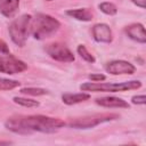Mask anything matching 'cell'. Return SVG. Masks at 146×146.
<instances>
[{
    "label": "cell",
    "mask_w": 146,
    "mask_h": 146,
    "mask_svg": "<svg viewBox=\"0 0 146 146\" xmlns=\"http://www.w3.org/2000/svg\"><path fill=\"white\" fill-rule=\"evenodd\" d=\"M0 52L1 54H10L7 43L5 41H2V40H0Z\"/></svg>",
    "instance_id": "7402d4cb"
},
{
    "label": "cell",
    "mask_w": 146,
    "mask_h": 146,
    "mask_svg": "<svg viewBox=\"0 0 146 146\" xmlns=\"http://www.w3.org/2000/svg\"><path fill=\"white\" fill-rule=\"evenodd\" d=\"M19 7V0H0V13L10 18L13 17Z\"/></svg>",
    "instance_id": "7c38bea8"
},
{
    "label": "cell",
    "mask_w": 146,
    "mask_h": 146,
    "mask_svg": "<svg viewBox=\"0 0 146 146\" xmlns=\"http://www.w3.org/2000/svg\"><path fill=\"white\" fill-rule=\"evenodd\" d=\"M19 86H21V82L16 81V80L0 78V90H13Z\"/></svg>",
    "instance_id": "ac0fdd59"
},
{
    "label": "cell",
    "mask_w": 146,
    "mask_h": 146,
    "mask_svg": "<svg viewBox=\"0 0 146 146\" xmlns=\"http://www.w3.org/2000/svg\"><path fill=\"white\" fill-rule=\"evenodd\" d=\"M131 2H133L136 6H138L143 9L146 7V0H131Z\"/></svg>",
    "instance_id": "603a6c76"
},
{
    "label": "cell",
    "mask_w": 146,
    "mask_h": 146,
    "mask_svg": "<svg viewBox=\"0 0 146 146\" xmlns=\"http://www.w3.org/2000/svg\"><path fill=\"white\" fill-rule=\"evenodd\" d=\"M131 103L135 104V105H144L146 103V97L145 95H137V96H133L131 98Z\"/></svg>",
    "instance_id": "ffe728a7"
},
{
    "label": "cell",
    "mask_w": 146,
    "mask_h": 146,
    "mask_svg": "<svg viewBox=\"0 0 146 146\" xmlns=\"http://www.w3.org/2000/svg\"><path fill=\"white\" fill-rule=\"evenodd\" d=\"M44 50L55 60L64 62V63H71V62L74 60L73 52L64 43H60V42L49 43V44L46 46Z\"/></svg>",
    "instance_id": "52a82bcc"
},
{
    "label": "cell",
    "mask_w": 146,
    "mask_h": 146,
    "mask_svg": "<svg viewBox=\"0 0 146 146\" xmlns=\"http://www.w3.org/2000/svg\"><path fill=\"white\" fill-rule=\"evenodd\" d=\"M8 145V144H10V141H3V140H0V145Z\"/></svg>",
    "instance_id": "cb8c5ba5"
},
{
    "label": "cell",
    "mask_w": 146,
    "mask_h": 146,
    "mask_svg": "<svg viewBox=\"0 0 146 146\" xmlns=\"http://www.w3.org/2000/svg\"><path fill=\"white\" fill-rule=\"evenodd\" d=\"M76 51H78V54L80 55V57H81L83 60H86V62H88V63H91V64H94V63L96 62L95 57L89 52V50L86 48L84 44H79L78 48H76Z\"/></svg>",
    "instance_id": "e0dca14e"
},
{
    "label": "cell",
    "mask_w": 146,
    "mask_h": 146,
    "mask_svg": "<svg viewBox=\"0 0 146 146\" xmlns=\"http://www.w3.org/2000/svg\"><path fill=\"white\" fill-rule=\"evenodd\" d=\"M125 33L127 35L139 43H145L146 42V34H145V27L140 23H135L125 27Z\"/></svg>",
    "instance_id": "30bf717a"
},
{
    "label": "cell",
    "mask_w": 146,
    "mask_h": 146,
    "mask_svg": "<svg viewBox=\"0 0 146 146\" xmlns=\"http://www.w3.org/2000/svg\"><path fill=\"white\" fill-rule=\"evenodd\" d=\"M98 8L100 9V11H103L104 14H106L108 16H114L117 13V7L113 2H108V1H105V2L99 3Z\"/></svg>",
    "instance_id": "9a60e30c"
},
{
    "label": "cell",
    "mask_w": 146,
    "mask_h": 146,
    "mask_svg": "<svg viewBox=\"0 0 146 146\" xmlns=\"http://www.w3.org/2000/svg\"><path fill=\"white\" fill-rule=\"evenodd\" d=\"M60 27V23L55 17L47 14H36L30 23V33L36 40L46 39L55 34Z\"/></svg>",
    "instance_id": "7a4b0ae2"
},
{
    "label": "cell",
    "mask_w": 146,
    "mask_h": 146,
    "mask_svg": "<svg viewBox=\"0 0 146 146\" xmlns=\"http://www.w3.org/2000/svg\"><path fill=\"white\" fill-rule=\"evenodd\" d=\"M90 98V95L87 92H79V94H64L62 96V100L66 105H74L82 102H86Z\"/></svg>",
    "instance_id": "5bb4252c"
},
{
    "label": "cell",
    "mask_w": 146,
    "mask_h": 146,
    "mask_svg": "<svg viewBox=\"0 0 146 146\" xmlns=\"http://www.w3.org/2000/svg\"><path fill=\"white\" fill-rule=\"evenodd\" d=\"M15 104H18L21 106L24 107H38L40 105V103L38 100L31 99V98H24V97H14L13 98Z\"/></svg>",
    "instance_id": "2e32d148"
},
{
    "label": "cell",
    "mask_w": 146,
    "mask_h": 146,
    "mask_svg": "<svg viewBox=\"0 0 146 146\" xmlns=\"http://www.w3.org/2000/svg\"><path fill=\"white\" fill-rule=\"evenodd\" d=\"M105 70L113 75H120V74H133L136 71V67L127 62V60H122V59H116V60H111L106 64Z\"/></svg>",
    "instance_id": "ba28073f"
},
{
    "label": "cell",
    "mask_w": 146,
    "mask_h": 146,
    "mask_svg": "<svg viewBox=\"0 0 146 146\" xmlns=\"http://www.w3.org/2000/svg\"><path fill=\"white\" fill-rule=\"evenodd\" d=\"M67 16H71L78 21L82 22H90L92 19V13L88 8H76V9H68L66 11Z\"/></svg>",
    "instance_id": "4fadbf2b"
},
{
    "label": "cell",
    "mask_w": 146,
    "mask_h": 146,
    "mask_svg": "<svg viewBox=\"0 0 146 146\" xmlns=\"http://www.w3.org/2000/svg\"><path fill=\"white\" fill-rule=\"evenodd\" d=\"M89 79L92 81V82H102V81H104L105 79H106V76L104 75V74H95V73H92V74H89Z\"/></svg>",
    "instance_id": "44dd1931"
},
{
    "label": "cell",
    "mask_w": 146,
    "mask_h": 146,
    "mask_svg": "<svg viewBox=\"0 0 146 146\" xmlns=\"http://www.w3.org/2000/svg\"><path fill=\"white\" fill-rule=\"evenodd\" d=\"M65 124L66 123L58 117L46 115H17L9 117L5 122L9 131L19 135H30L32 132L52 133Z\"/></svg>",
    "instance_id": "6da1fadb"
},
{
    "label": "cell",
    "mask_w": 146,
    "mask_h": 146,
    "mask_svg": "<svg viewBox=\"0 0 146 146\" xmlns=\"http://www.w3.org/2000/svg\"><path fill=\"white\" fill-rule=\"evenodd\" d=\"M96 104L103 106V107H115V108H129V104L123 100L122 98L114 97V96H106V97H100L97 98Z\"/></svg>",
    "instance_id": "8fae6325"
},
{
    "label": "cell",
    "mask_w": 146,
    "mask_h": 146,
    "mask_svg": "<svg viewBox=\"0 0 146 146\" xmlns=\"http://www.w3.org/2000/svg\"><path fill=\"white\" fill-rule=\"evenodd\" d=\"M27 70V64L10 54L0 56V72L5 74H18Z\"/></svg>",
    "instance_id": "8992f818"
},
{
    "label": "cell",
    "mask_w": 146,
    "mask_h": 146,
    "mask_svg": "<svg viewBox=\"0 0 146 146\" xmlns=\"http://www.w3.org/2000/svg\"><path fill=\"white\" fill-rule=\"evenodd\" d=\"M141 87V82L138 80L117 82V83H107V82H86L80 86L82 91H95V92H119L127 90H136Z\"/></svg>",
    "instance_id": "3957f363"
},
{
    "label": "cell",
    "mask_w": 146,
    "mask_h": 146,
    "mask_svg": "<svg viewBox=\"0 0 146 146\" xmlns=\"http://www.w3.org/2000/svg\"><path fill=\"white\" fill-rule=\"evenodd\" d=\"M119 117L120 115L116 113H97V114L87 115L82 117H75L70 121L68 125L74 129H90L98 124L114 121Z\"/></svg>",
    "instance_id": "5b68a950"
},
{
    "label": "cell",
    "mask_w": 146,
    "mask_h": 146,
    "mask_svg": "<svg viewBox=\"0 0 146 146\" xmlns=\"http://www.w3.org/2000/svg\"><path fill=\"white\" fill-rule=\"evenodd\" d=\"M32 16L24 14L17 18H15L9 27V35L11 38V41L18 46V47H24L26 43V40L30 34V23H31Z\"/></svg>",
    "instance_id": "277c9868"
},
{
    "label": "cell",
    "mask_w": 146,
    "mask_h": 146,
    "mask_svg": "<svg viewBox=\"0 0 146 146\" xmlns=\"http://www.w3.org/2000/svg\"><path fill=\"white\" fill-rule=\"evenodd\" d=\"M21 92L24 95H30V96H43L48 94V90L43 89V88H34V87H26V88H22Z\"/></svg>",
    "instance_id": "d6986e66"
},
{
    "label": "cell",
    "mask_w": 146,
    "mask_h": 146,
    "mask_svg": "<svg viewBox=\"0 0 146 146\" xmlns=\"http://www.w3.org/2000/svg\"><path fill=\"white\" fill-rule=\"evenodd\" d=\"M92 36L97 42L103 43H110L113 40L112 30L105 23H98L92 26Z\"/></svg>",
    "instance_id": "9c48e42d"
}]
</instances>
